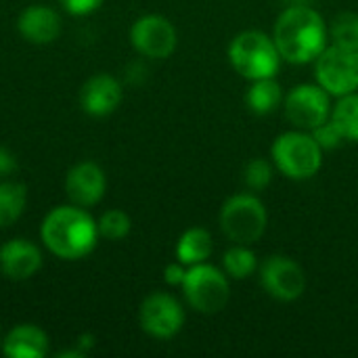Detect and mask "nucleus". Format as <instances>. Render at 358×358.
Segmentation results:
<instances>
[{
    "mask_svg": "<svg viewBox=\"0 0 358 358\" xmlns=\"http://www.w3.org/2000/svg\"><path fill=\"white\" fill-rule=\"evenodd\" d=\"M275 44L289 63L315 61L327 46V27L310 6H289L275 23Z\"/></svg>",
    "mask_w": 358,
    "mask_h": 358,
    "instance_id": "obj_1",
    "label": "nucleus"
},
{
    "mask_svg": "<svg viewBox=\"0 0 358 358\" xmlns=\"http://www.w3.org/2000/svg\"><path fill=\"white\" fill-rule=\"evenodd\" d=\"M40 235L57 258L80 260L94 250L99 227L82 206H59L44 218Z\"/></svg>",
    "mask_w": 358,
    "mask_h": 358,
    "instance_id": "obj_2",
    "label": "nucleus"
},
{
    "mask_svg": "<svg viewBox=\"0 0 358 358\" xmlns=\"http://www.w3.org/2000/svg\"><path fill=\"white\" fill-rule=\"evenodd\" d=\"M229 59L237 73L248 80L275 78L281 65V52L266 34L262 31H241L233 38L229 46Z\"/></svg>",
    "mask_w": 358,
    "mask_h": 358,
    "instance_id": "obj_3",
    "label": "nucleus"
},
{
    "mask_svg": "<svg viewBox=\"0 0 358 358\" xmlns=\"http://www.w3.org/2000/svg\"><path fill=\"white\" fill-rule=\"evenodd\" d=\"M273 159L285 176L304 180L319 172L323 164V147L313 134L285 132L273 145Z\"/></svg>",
    "mask_w": 358,
    "mask_h": 358,
    "instance_id": "obj_4",
    "label": "nucleus"
},
{
    "mask_svg": "<svg viewBox=\"0 0 358 358\" xmlns=\"http://www.w3.org/2000/svg\"><path fill=\"white\" fill-rule=\"evenodd\" d=\"M222 233L239 245L256 243L266 229V210L254 195H235L220 210Z\"/></svg>",
    "mask_w": 358,
    "mask_h": 358,
    "instance_id": "obj_5",
    "label": "nucleus"
},
{
    "mask_svg": "<svg viewBox=\"0 0 358 358\" xmlns=\"http://www.w3.org/2000/svg\"><path fill=\"white\" fill-rule=\"evenodd\" d=\"M182 292L187 302L203 315L220 313L229 302V281L227 277L210 264H195L187 271L182 281Z\"/></svg>",
    "mask_w": 358,
    "mask_h": 358,
    "instance_id": "obj_6",
    "label": "nucleus"
},
{
    "mask_svg": "<svg viewBox=\"0 0 358 358\" xmlns=\"http://www.w3.org/2000/svg\"><path fill=\"white\" fill-rule=\"evenodd\" d=\"M317 80L336 96L358 90V50L342 46H325L317 57Z\"/></svg>",
    "mask_w": 358,
    "mask_h": 358,
    "instance_id": "obj_7",
    "label": "nucleus"
},
{
    "mask_svg": "<svg viewBox=\"0 0 358 358\" xmlns=\"http://www.w3.org/2000/svg\"><path fill=\"white\" fill-rule=\"evenodd\" d=\"M287 120L300 128L313 132L329 117V92L319 84H300L285 99Z\"/></svg>",
    "mask_w": 358,
    "mask_h": 358,
    "instance_id": "obj_8",
    "label": "nucleus"
},
{
    "mask_svg": "<svg viewBox=\"0 0 358 358\" xmlns=\"http://www.w3.org/2000/svg\"><path fill=\"white\" fill-rule=\"evenodd\" d=\"M260 279L266 294L281 302L298 300L306 289L302 266L287 256H271L260 268Z\"/></svg>",
    "mask_w": 358,
    "mask_h": 358,
    "instance_id": "obj_9",
    "label": "nucleus"
},
{
    "mask_svg": "<svg viewBox=\"0 0 358 358\" xmlns=\"http://www.w3.org/2000/svg\"><path fill=\"white\" fill-rule=\"evenodd\" d=\"M130 40L141 55L166 59L176 48V29L162 15H145L132 25Z\"/></svg>",
    "mask_w": 358,
    "mask_h": 358,
    "instance_id": "obj_10",
    "label": "nucleus"
},
{
    "mask_svg": "<svg viewBox=\"0 0 358 358\" xmlns=\"http://www.w3.org/2000/svg\"><path fill=\"white\" fill-rule=\"evenodd\" d=\"M185 323V313L182 306L168 294H151L145 298L141 306V327L157 338V340H168L174 338Z\"/></svg>",
    "mask_w": 358,
    "mask_h": 358,
    "instance_id": "obj_11",
    "label": "nucleus"
},
{
    "mask_svg": "<svg viewBox=\"0 0 358 358\" xmlns=\"http://www.w3.org/2000/svg\"><path fill=\"white\" fill-rule=\"evenodd\" d=\"M105 187H107L105 174L92 162L73 166L65 178V191H67L69 199L82 208H90V206L99 203L105 195Z\"/></svg>",
    "mask_w": 358,
    "mask_h": 358,
    "instance_id": "obj_12",
    "label": "nucleus"
},
{
    "mask_svg": "<svg viewBox=\"0 0 358 358\" xmlns=\"http://www.w3.org/2000/svg\"><path fill=\"white\" fill-rule=\"evenodd\" d=\"M40 266L42 256L38 248L25 239H13L0 248V273L13 281H25L34 277Z\"/></svg>",
    "mask_w": 358,
    "mask_h": 358,
    "instance_id": "obj_13",
    "label": "nucleus"
},
{
    "mask_svg": "<svg viewBox=\"0 0 358 358\" xmlns=\"http://www.w3.org/2000/svg\"><path fill=\"white\" fill-rule=\"evenodd\" d=\"M122 101V86L115 78L107 73L92 76L80 92V103L82 109L90 115H109L111 111L117 109Z\"/></svg>",
    "mask_w": 358,
    "mask_h": 358,
    "instance_id": "obj_14",
    "label": "nucleus"
},
{
    "mask_svg": "<svg viewBox=\"0 0 358 358\" xmlns=\"http://www.w3.org/2000/svg\"><path fill=\"white\" fill-rule=\"evenodd\" d=\"M17 27L25 40L34 44H48L61 34V17L44 4H34L21 13Z\"/></svg>",
    "mask_w": 358,
    "mask_h": 358,
    "instance_id": "obj_15",
    "label": "nucleus"
},
{
    "mask_svg": "<svg viewBox=\"0 0 358 358\" xmlns=\"http://www.w3.org/2000/svg\"><path fill=\"white\" fill-rule=\"evenodd\" d=\"M2 350L10 358H42L48 352V336L36 325H19L6 336Z\"/></svg>",
    "mask_w": 358,
    "mask_h": 358,
    "instance_id": "obj_16",
    "label": "nucleus"
},
{
    "mask_svg": "<svg viewBox=\"0 0 358 358\" xmlns=\"http://www.w3.org/2000/svg\"><path fill=\"white\" fill-rule=\"evenodd\" d=\"M212 254V237L206 229H189L176 245V258L185 266L201 264Z\"/></svg>",
    "mask_w": 358,
    "mask_h": 358,
    "instance_id": "obj_17",
    "label": "nucleus"
},
{
    "mask_svg": "<svg viewBox=\"0 0 358 358\" xmlns=\"http://www.w3.org/2000/svg\"><path fill=\"white\" fill-rule=\"evenodd\" d=\"M283 92L279 82H275V78H262V80H254V84L248 90V107L258 113V115H266L271 111H275L281 105Z\"/></svg>",
    "mask_w": 358,
    "mask_h": 358,
    "instance_id": "obj_18",
    "label": "nucleus"
},
{
    "mask_svg": "<svg viewBox=\"0 0 358 358\" xmlns=\"http://www.w3.org/2000/svg\"><path fill=\"white\" fill-rule=\"evenodd\" d=\"M27 191L21 182H0V229L13 224L25 210Z\"/></svg>",
    "mask_w": 358,
    "mask_h": 358,
    "instance_id": "obj_19",
    "label": "nucleus"
},
{
    "mask_svg": "<svg viewBox=\"0 0 358 358\" xmlns=\"http://www.w3.org/2000/svg\"><path fill=\"white\" fill-rule=\"evenodd\" d=\"M331 122L336 124V128L340 130V134L346 141H355L358 143V94L350 92L344 94L340 99V103L336 105L334 113H331Z\"/></svg>",
    "mask_w": 358,
    "mask_h": 358,
    "instance_id": "obj_20",
    "label": "nucleus"
},
{
    "mask_svg": "<svg viewBox=\"0 0 358 358\" xmlns=\"http://www.w3.org/2000/svg\"><path fill=\"white\" fill-rule=\"evenodd\" d=\"M224 271L233 277V279H248L258 262H256V254L252 250H248V245H239L235 243V248H231L224 254Z\"/></svg>",
    "mask_w": 358,
    "mask_h": 358,
    "instance_id": "obj_21",
    "label": "nucleus"
},
{
    "mask_svg": "<svg viewBox=\"0 0 358 358\" xmlns=\"http://www.w3.org/2000/svg\"><path fill=\"white\" fill-rule=\"evenodd\" d=\"M331 40L336 46L358 50V15L342 13L331 21Z\"/></svg>",
    "mask_w": 358,
    "mask_h": 358,
    "instance_id": "obj_22",
    "label": "nucleus"
},
{
    "mask_svg": "<svg viewBox=\"0 0 358 358\" xmlns=\"http://www.w3.org/2000/svg\"><path fill=\"white\" fill-rule=\"evenodd\" d=\"M99 235L105 237V239H111V241H117V239H124L128 233H130V218L126 212L122 210H109L101 216L99 220Z\"/></svg>",
    "mask_w": 358,
    "mask_h": 358,
    "instance_id": "obj_23",
    "label": "nucleus"
},
{
    "mask_svg": "<svg viewBox=\"0 0 358 358\" xmlns=\"http://www.w3.org/2000/svg\"><path fill=\"white\" fill-rule=\"evenodd\" d=\"M243 178H245V185L252 189V191H262L271 185L273 180V166L266 162V159H252L245 170H243Z\"/></svg>",
    "mask_w": 358,
    "mask_h": 358,
    "instance_id": "obj_24",
    "label": "nucleus"
},
{
    "mask_svg": "<svg viewBox=\"0 0 358 358\" xmlns=\"http://www.w3.org/2000/svg\"><path fill=\"white\" fill-rule=\"evenodd\" d=\"M313 136H315V141H317L321 147H325V149L338 147L340 141L344 138V136L340 134V130L336 128L334 122H325V124H321L319 128H315V130H313Z\"/></svg>",
    "mask_w": 358,
    "mask_h": 358,
    "instance_id": "obj_25",
    "label": "nucleus"
},
{
    "mask_svg": "<svg viewBox=\"0 0 358 358\" xmlns=\"http://www.w3.org/2000/svg\"><path fill=\"white\" fill-rule=\"evenodd\" d=\"M103 0H61L63 8L71 15H88L101 6Z\"/></svg>",
    "mask_w": 358,
    "mask_h": 358,
    "instance_id": "obj_26",
    "label": "nucleus"
},
{
    "mask_svg": "<svg viewBox=\"0 0 358 358\" xmlns=\"http://www.w3.org/2000/svg\"><path fill=\"white\" fill-rule=\"evenodd\" d=\"M185 277H187V271H185V264H182V262L170 264V266H166V271H164V279H166L168 285H182Z\"/></svg>",
    "mask_w": 358,
    "mask_h": 358,
    "instance_id": "obj_27",
    "label": "nucleus"
},
{
    "mask_svg": "<svg viewBox=\"0 0 358 358\" xmlns=\"http://www.w3.org/2000/svg\"><path fill=\"white\" fill-rule=\"evenodd\" d=\"M15 168H17V162H15L13 153L6 151L4 147H0V174H2V176H4V174H10Z\"/></svg>",
    "mask_w": 358,
    "mask_h": 358,
    "instance_id": "obj_28",
    "label": "nucleus"
}]
</instances>
